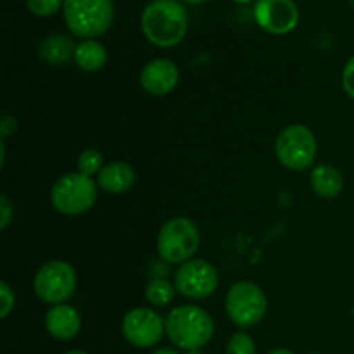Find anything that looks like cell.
<instances>
[{"instance_id":"cell-1","label":"cell","mask_w":354,"mask_h":354,"mask_svg":"<svg viewBox=\"0 0 354 354\" xmlns=\"http://www.w3.org/2000/svg\"><path fill=\"white\" fill-rule=\"evenodd\" d=\"M142 31L159 48L176 47L189 30V14L180 0H152L142 12Z\"/></svg>"},{"instance_id":"cell-2","label":"cell","mask_w":354,"mask_h":354,"mask_svg":"<svg viewBox=\"0 0 354 354\" xmlns=\"http://www.w3.org/2000/svg\"><path fill=\"white\" fill-rule=\"evenodd\" d=\"M214 322L206 310L194 304H182L166 317V335L169 342L183 351L201 349L211 341Z\"/></svg>"},{"instance_id":"cell-3","label":"cell","mask_w":354,"mask_h":354,"mask_svg":"<svg viewBox=\"0 0 354 354\" xmlns=\"http://www.w3.org/2000/svg\"><path fill=\"white\" fill-rule=\"evenodd\" d=\"M62 12L69 31L85 40L102 37L114 19L113 0H64Z\"/></svg>"},{"instance_id":"cell-4","label":"cell","mask_w":354,"mask_h":354,"mask_svg":"<svg viewBox=\"0 0 354 354\" xmlns=\"http://www.w3.org/2000/svg\"><path fill=\"white\" fill-rule=\"evenodd\" d=\"M97 183L83 173H66L59 176L50 189V203L61 214L80 216L97 203Z\"/></svg>"},{"instance_id":"cell-5","label":"cell","mask_w":354,"mask_h":354,"mask_svg":"<svg viewBox=\"0 0 354 354\" xmlns=\"http://www.w3.org/2000/svg\"><path fill=\"white\" fill-rule=\"evenodd\" d=\"M201 245V234L190 218L176 216L166 221L158 234V252L162 261L182 265L194 258Z\"/></svg>"},{"instance_id":"cell-6","label":"cell","mask_w":354,"mask_h":354,"mask_svg":"<svg viewBox=\"0 0 354 354\" xmlns=\"http://www.w3.org/2000/svg\"><path fill=\"white\" fill-rule=\"evenodd\" d=\"M318 142L306 124L294 123L283 128L275 142V156L280 165L292 171H304L315 165Z\"/></svg>"},{"instance_id":"cell-7","label":"cell","mask_w":354,"mask_h":354,"mask_svg":"<svg viewBox=\"0 0 354 354\" xmlns=\"http://www.w3.org/2000/svg\"><path fill=\"white\" fill-rule=\"evenodd\" d=\"M268 310V299L261 287L249 280H241L228 289L225 311L232 324L241 328L258 325Z\"/></svg>"},{"instance_id":"cell-8","label":"cell","mask_w":354,"mask_h":354,"mask_svg":"<svg viewBox=\"0 0 354 354\" xmlns=\"http://www.w3.org/2000/svg\"><path fill=\"white\" fill-rule=\"evenodd\" d=\"M35 296L48 306L64 304L76 290V272L68 261L52 259L41 265L33 279Z\"/></svg>"},{"instance_id":"cell-9","label":"cell","mask_w":354,"mask_h":354,"mask_svg":"<svg viewBox=\"0 0 354 354\" xmlns=\"http://www.w3.org/2000/svg\"><path fill=\"white\" fill-rule=\"evenodd\" d=\"M220 283L218 270L206 259L192 258L182 263L175 272L176 292L189 299H206L213 296Z\"/></svg>"},{"instance_id":"cell-10","label":"cell","mask_w":354,"mask_h":354,"mask_svg":"<svg viewBox=\"0 0 354 354\" xmlns=\"http://www.w3.org/2000/svg\"><path fill=\"white\" fill-rule=\"evenodd\" d=\"M124 339L135 348H152L166 334V320L151 308H133L121 324Z\"/></svg>"},{"instance_id":"cell-11","label":"cell","mask_w":354,"mask_h":354,"mask_svg":"<svg viewBox=\"0 0 354 354\" xmlns=\"http://www.w3.org/2000/svg\"><path fill=\"white\" fill-rule=\"evenodd\" d=\"M252 14L258 26L272 35L290 33L299 23V9L294 0H258Z\"/></svg>"},{"instance_id":"cell-12","label":"cell","mask_w":354,"mask_h":354,"mask_svg":"<svg viewBox=\"0 0 354 354\" xmlns=\"http://www.w3.org/2000/svg\"><path fill=\"white\" fill-rule=\"evenodd\" d=\"M180 82V69L173 61L165 57L154 59L142 68L140 85L149 95L162 97L176 88Z\"/></svg>"},{"instance_id":"cell-13","label":"cell","mask_w":354,"mask_h":354,"mask_svg":"<svg viewBox=\"0 0 354 354\" xmlns=\"http://www.w3.org/2000/svg\"><path fill=\"white\" fill-rule=\"evenodd\" d=\"M45 328L57 341H71L82 330V318L69 304H55L45 315Z\"/></svg>"},{"instance_id":"cell-14","label":"cell","mask_w":354,"mask_h":354,"mask_svg":"<svg viewBox=\"0 0 354 354\" xmlns=\"http://www.w3.org/2000/svg\"><path fill=\"white\" fill-rule=\"evenodd\" d=\"M135 169L124 161H113L102 168V171L97 175V183L100 189L113 196L128 192L135 185Z\"/></svg>"},{"instance_id":"cell-15","label":"cell","mask_w":354,"mask_h":354,"mask_svg":"<svg viewBox=\"0 0 354 354\" xmlns=\"http://www.w3.org/2000/svg\"><path fill=\"white\" fill-rule=\"evenodd\" d=\"M310 183L313 192L324 199H334L344 190V176L330 165H317L311 169Z\"/></svg>"},{"instance_id":"cell-16","label":"cell","mask_w":354,"mask_h":354,"mask_svg":"<svg viewBox=\"0 0 354 354\" xmlns=\"http://www.w3.org/2000/svg\"><path fill=\"white\" fill-rule=\"evenodd\" d=\"M75 48L76 45L73 40L66 35L54 33L48 35L44 41L40 44V59L45 61L47 64L59 66L68 62L69 59L75 57Z\"/></svg>"},{"instance_id":"cell-17","label":"cell","mask_w":354,"mask_h":354,"mask_svg":"<svg viewBox=\"0 0 354 354\" xmlns=\"http://www.w3.org/2000/svg\"><path fill=\"white\" fill-rule=\"evenodd\" d=\"M75 62L86 73L100 71L107 64V50L100 41L83 40L75 48Z\"/></svg>"},{"instance_id":"cell-18","label":"cell","mask_w":354,"mask_h":354,"mask_svg":"<svg viewBox=\"0 0 354 354\" xmlns=\"http://www.w3.org/2000/svg\"><path fill=\"white\" fill-rule=\"evenodd\" d=\"M175 283H169L166 279H152L145 287V299L156 308L168 306L175 299Z\"/></svg>"},{"instance_id":"cell-19","label":"cell","mask_w":354,"mask_h":354,"mask_svg":"<svg viewBox=\"0 0 354 354\" xmlns=\"http://www.w3.org/2000/svg\"><path fill=\"white\" fill-rule=\"evenodd\" d=\"M76 166H78V171L83 173L86 176H95L102 171L104 158L97 149H85L78 154L76 159Z\"/></svg>"},{"instance_id":"cell-20","label":"cell","mask_w":354,"mask_h":354,"mask_svg":"<svg viewBox=\"0 0 354 354\" xmlns=\"http://www.w3.org/2000/svg\"><path fill=\"white\" fill-rule=\"evenodd\" d=\"M227 354H256V344L245 332H237L227 344Z\"/></svg>"},{"instance_id":"cell-21","label":"cell","mask_w":354,"mask_h":354,"mask_svg":"<svg viewBox=\"0 0 354 354\" xmlns=\"http://www.w3.org/2000/svg\"><path fill=\"white\" fill-rule=\"evenodd\" d=\"M26 6L35 16L48 17L64 7V0H26Z\"/></svg>"},{"instance_id":"cell-22","label":"cell","mask_w":354,"mask_h":354,"mask_svg":"<svg viewBox=\"0 0 354 354\" xmlns=\"http://www.w3.org/2000/svg\"><path fill=\"white\" fill-rule=\"evenodd\" d=\"M0 318L9 317L10 311L14 310V304H16V296H14V290L10 289V286L7 282H0Z\"/></svg>"},{"instance_id":"cell-23","label":"cell","mask_w":354,"mask_h":354,"mask_svg":"<svg viewBox=\"0 0 354 354\" xmlns=\"http://www.w3.org/2000/svg\"><path fill=\"white\" fill-rule=\"evenodd\" d=\"M342 88H344L346 95L354 100V55L348 59L344 69H342Z\"/></svg>"},{"instance_id":"cell-24","label":"cell","mask_w":354,"mask_h":354,"mask_svg":"<svg viewBox=\"0 0 354 354\" xmlns=\"http://www.w3.org/2000/svg\"><path fill=\"white\" fill-rule=\"evenodd\" d=\"M14 218V204L12 201L7 197V194L0 196V228L6 230L9 227V223Z\"/></svg>"},{"instance_id":"cell-25","label":"cell","mask_w":354,"mask_h":354,"mask_svg":"<svg viewBox=\"0 0 354 354\" xmlns=\"http://www.w3.org/2000/svg\"><path fill=\"white\" fill-rule=\"evenodd\" d=\"M17 128V121L14 116H3L2 121H0V135H2V140H6L9 135H12Z\"/></svg>"},{"instance_id":"cell-26","label":"cell","mask_w":354,"mask_h":354,"mask_svg":"<svg viewBox=\"0 0 354 354\" xmlns=\"http://www.w3.org/2000/svg\"><path fill=\"white\" fill-rule=\"evenodd\" d=\"M152 354H180V353L176 351V349H173V348H161V349H158V351H154Z\"/></svg>"},{"instance_id":"cell-27","label":"cell","mask_w":354,"mask_h":354,"mask_svg":"<svg viewBox=\"0 0 354 354\" xmlns=\"http://www.w3.org/2000/svg\"><path fill=\"white\" fill-rule=\"evenodd\" d=\"M268 354H294L290 349H286V348H277V349H272Z\"/></svg>"},{"instance_id":"cell-28","label":"cell","mask_w":354,"mask_h":354,"mask_svg":"<svg viewBox=\"0 0 354 354\" xmlns=\"http://www.w3.org/2000/svg\"><path fill=\"white\" fill-rule=\"evenodd\" d=\"M187 3H203V2H206V0H185Z\"/></svg>"},{"instance_id":"cell-29","label":"cell","mask_w":354,"mask_h":354,"mask_svg":"<svg viewBox=\"0 0 354 354\" xmlns=\"http://www.w3.org/2000/svg\"><path fill=\"white\" fill-rule=\"evenodd\" d=\"M66 354H86L85 351H80V349H75V351H68Z\"/></svg>"},{"instance_id":"cell-30","label":"cell","mask_w":354,"mask_h":354,"mask_svg":"<svg viewBox=\"0 0 354 354\" xmlns=\"http://www.w3.org/2000/svg\"><path fill=\"white\" fill-rule=\"evenodd\" d=\"M187 354H204L201 349H194V351H187Z\"/></svg>"},{"instance_id":"cell-31","label":"cell","mask_w":354,"mask_h":354,"mask_svg":"<svg viewBox=\"0 0 354 354\" xmlns=\"http://www.w3.org/2000/svg\"><path fill=\"white\" fill-rule=\"evenodd\" d=\"M234 2H237V3H249V2H252V0H234Z\"/></svg>"},{"instance_id":"cell-32","label":"cell","mask_w":354,"mask_h":354,"mask_svg":"<svg viewBox=\"0 0 354 354\" xmlns=\"http://www.w3.org/2000/svg\"><path fill=\"white\" fill-rule=\"evenodd\" d=\"M353 320H354V308H353Z\"/></svg>"},{"instance_id":"cell-33","label":"cell","mask_w":354,"mask_h":354,"mask_svg":"<svg viewBox=\"0 0 354 354\" xmlns=\"http://www.w3.org/2000/svg\"><path fill=\"white\" fill-rule=\"evenodd\" d=\"M313 354H317V353H313Z\"/></svg>"}]
</instances>
